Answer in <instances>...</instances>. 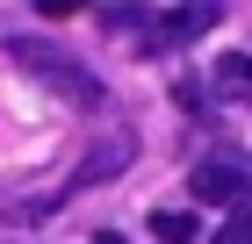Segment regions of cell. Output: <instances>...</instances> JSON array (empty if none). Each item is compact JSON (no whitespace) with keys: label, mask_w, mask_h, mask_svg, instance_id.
Masks as SVG:
<instances>
[{"label":"cell","mask_w":252,"mask_h":244,"mask_svg":"<svg viewBox=\"0 0 252 244\" xmlns=\"http://www.w3.org/2000/svg\"><path fill=\"white\" fill-rule=\"evenodd\" d=\"M7 57H15L29 79H43L65 108H87V115L108 108V86H101V79L79 65V51H65V43H51V36H7Z\"/></svg>","instance_id":"6da1fadb"},{"label":"cell","mask_w":252,"mask_h":244,"mask_svg":"<svg viewBox=\"0 0 252 244\" xmlns=\"http://www.w3.org/2000/svg\"><path fill=\"white\" fill-rule=\"evenodd\" d=\"M252 187V165H238V158H209V165H194V201L209 208H238Z\"/></svg>","instance_id":"7a4b0ae2"},{"label":"cell","mask_w":252,"mask_h":244,"mask_svg":"<svg viewBox=\"0 0 252 244\" xmlns=\"http://www.w3.org/2000/svg\"><path fill=\"white\" fill-rule=\"evenodd\" d=\"M209 29H216V7H158L152 15V43L158 51H180V43L209 36Z\"/></svg>","instance_id":"3957f363"},{"label":"cell","mask_w":252,"mask_h":244,"mask_svg":"<svg viewBox=\"0 0 252 244\" xmlns=\"http://www.w3.org/2000/svg\"><path fill=\"white\" fill-rule=\"evenodd\" d=\"M130 158H137V136H108V144H94L87 158H79V187H101V180H116Z\"/></svg>","instance_id":"277c9868"},{"label":"cell","mask_w":252,"mask_h":244,"mask_svg":"<svg viewBox=\"0 0 252 244\" xmlns=\"http://www.w3.org/2000/svg\"><path fill=\"white\" fill-rule=\"evenodd\" d=\"M216 94H223V101H252V57L245 51H223V57H216Z\"/></svg>","instance_id":"5b68a950"},{"label":"cell","mask_w":252,"mask_h":244,"mask_svg":"<svg viewBox=\"0 0 252 244\" xmlns=\"http://www.w3.org/2000/svg\"><path fill=\"white\" fill-rule=\"evenodd\" d=\"M152 237L158 244H194V216H188V208H158V216H152Z\"/></svg>","instance_id":"8992f818"},{"label":"cell","mask_w":252,"mask_h":244,"mask_svg":"<svg viewBox=\"0 0 252 244\" xmlns=\"http://www.w3.org/2000/svg\"><path fill=\"white\" fill-rule=\"evenodd\" d=\"M216 244H252V216H231V223L216 230Z\"/></svg>","instance_id":"52a82bcc"},{"label":"cell","mask_w":252,"mask_h":244,"mask_svg":"<svg viewBox=\"0 0 252 244\" xmlns=\"http://www.w3.org/2000/svg\"><path fill=\"white\" fill-rule=\"evenodd\" d=\"M94 244H123V237H116V230H108V237H94Z\"/></svg>","instance_id":"ba28073f"}]
</instances>
